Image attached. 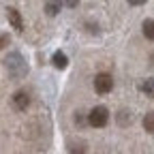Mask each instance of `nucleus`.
<instances>
[{"label": "nucleus", "instance_id": "9d476101", "mask_svg": "<svg viewBox=\"0 0 154 154\" xmlns=\"http://www.w3.org/2000/svg\"><path fill=\"white\" fill-rule=\"evenodd\" d=\"M143 128L154 135V111H148V113L143 116Z\"/></svg>", "mask_w": 154, "mask_h": 154}, {"label": "nucleus", "instance_id": "423d86ee", "mask_svg": "<svg viewBox=\"0 0 154 154\" xmlns=\"http://www.w3.org/2000/svg\"><path fill=\"white\" fill-rule=\"evenodd\" d=\"M88 152V143L82 139H73L69 141V154H86Z\"/></svg>", "mask_w": 154, "mask_h": 154}, {"label": "nucleus", "instance_id": "7ed1b4c3", "mask_svg": "<svg viewBox=\"0 0 154 154\" xmlns=\"http://www.w3.org/2000/svg\"><path fill=\"white\" fill-rule=\"evenodd\" d=\"M113 90V77L109 73H99L94 77V92L96 94H107Z\"/></svg>", "mask_w": 154, "mask_h": 154}, {"label": "nucleus", "instance_id": "20e7f679", "mask_svg": "<svg viewBox=\"0 0 154 154\" xmlns=\"http://www.w3.org/2000/svg\"><path fill=\"white\" fill-rule=\"evenodd\" d=\"M11 105L17 109V111H26L30 107V94L26 90H17L13 94V99H11Z\"/></svg>", "mask_w": 154, "mask_h": 154}, {"label": "nucleus", "instance_id": "ddd939ff", "mask_svg": "<svg viewBox=\"0 0 154 154\" xmlns=\"http://www.w3.org/2000/svg\"><path fill=\"white\" fill-rule=\"evenodd\" d=\"M9 43H11V36L7 32H0V49H5Z\"/></svg>", "mask_w": 154, "mask_h": 154}, {"label": "nucleus", "instance_id": "9b49d317", "mask_svg": "<svg viewBox=\"0 0 154 154\" xmlns=\"http://www.w3.org/2000/svg\"><path fill=\"white\" fill-rule=\"evenodd\" d=\"M62 9V2H45V13L47 15H58Z\"/></svg>", "mask_w": 154, "mask_h": 154}, {"label": "nucleus", "instance_id": "f257e3e1", "mask_svg": "<svg viewBox=\"0 0 154 154\" xmlns=\"http://www.w3.org/2000/svg\"><path fill=\"white\" fill-rule=\"evenodd\" d=\"M5 69H7V75L11 79H24L28 75V62L19 51H11L5 58Z\"/></svg>", "mask_w": 154, "mask_h": 154}, {"label": "nucleus", "instance_id": "f03ea898", "mask_svg": "<svg viewBox=\"0 0 154 154\" xmlns=\"http://www.w3.org/2000/svg\"><path fill=\"white\" fill-rule=\"evenodd\" d=\"M107 122H109V109L105 105H96V107L90 109V113H88V124L90 126L103 128V126H107Z\"/></svg>", "mask_w": 154, "mask_h": 154}, {"label": "nucleus", "instance_id": "2eb2a0df", "mask_svg": "<svg viewBox=\"0 0 154 154\" xmlns=\"http://www.w3.org/2000/svg\"><path fill=\"white\" fill-rule=\"evenodd\" d=\"M128 5H131V7H139V5H143V0H131Z\"/></svg>", "mask_w": 154, "mask_h": 154}, {"label": "nucleus", "instance_id": "6e6552de", "mask_svg": "<svg viewBox=\"0 0 154 154\" xmlns=\"http://www.w3.org/2000/svg\"><path fill=\"white\" fill-rule=\"evenodd\" d=\"M139 90L146 94V96H154V77H148L139 84Z\"/></svg>", "mask_w": 154, "mask_h": 154}, {"label": "nucleus", "instance_id": "4468645a", "mask_svg": "<svg viewBox=\"0 0 154 154\" xmlns=\"http://www.w3.org/2000/svg\"><path fill=\"white\" fill-rule=\"evenodd\" d=\"M118 124H128V111L126 109L118 113Z\"/></svg>", "mask_w": 154, "mask_h": 154}, {"label": "nucleus", "instance_id": "39448f33", "mask_svg": "<svg viewBox=\"0 0 154 154\" xmlns=\"http://www.w3.org/2000/svg\"><path fill=\"white\" fill-rule=\"evenodd\" d=\"M7 19H9V24H11L17 32H22V30H24V19H22V15H19L17 9L9 7V9H7Z\"/></svg>", "mask_w": 154, "mask_h": 154}, {"label": "nucleus", "instance_id": "f8f14e48", "mask_svg": "<svg viewBox=\"0 0 154 154\" xmlns=\"http://www.w3.org/2000/svg\"><path fill=\"white\" fill-rule=\"evenodd\" d=\"M75 124L77 126H86L88 124V113L84 116V111H75Z\"/></svg>", "mask_w": 154, "mask_h": 154}, {"label": "nucleus", "instance_id": "1a4fd4ad", "mask_svg": "<svg viewBox=\"0 0 154 154\" xmlns=\"http://www.w3.org/2000/svg\"><path fill=\"white\" fill-rule=\"evenodd\" d=\"M141 32H143L146 38L154 41V19H146V22L141 24Z\"/></svg>", "mask_w": 154, "mask_h": 154}, {"label": "nucleus", "instance_id": "0eeeda50", "mask_svg": "<svg viewBox=\"0 0 154 154\" xmlns=\"http://www.w3.org/2000/svg\"><path fill=\"white\" fill-rule=\"evenodd\" d=\"M51 62H54V66H56V69H66L69 58H66V54H64V51H56V54L51 56Z\"/></svg>", "mask_w": 154, "mask_h": 154}]
</instances>
